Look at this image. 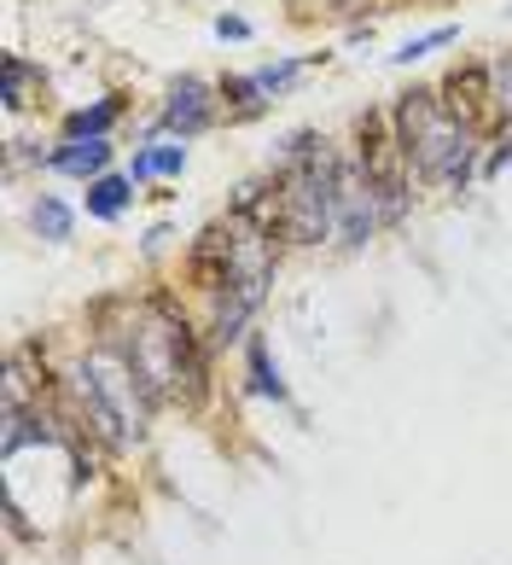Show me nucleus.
Segmentation results:
<instances>
[{
  "mask_svg": "<svg viewBox=\"0 0 512 565\" xmlns=\"http://www.w3.org/2000/svg\"><path fill=\"white\" fill-rule=\"evenodd\" d=\"M391 129H396V158L408 163V175L442 193H466L472 175L483 170V146L472 129H460L442 111L437 88H408L391 106Z\"/></svg>",
  "mask_w": 512,
  "mask_h": 565,
  "instance_id": "obj_1",
  "label": "nucleus"
},
{
  "mask_svg": "<svg viewBox=\"0 0 512 565\" xmlns=\"http://www.w3.org/2000/svg\"><path fill=\"white\" fill-rule=\"evenodd\" d=\"M64 408H71L111 455H135L146 444V420H152V408H146V396L128 380V367L99 344L64 373Z\"/></svg>",
  "mask_w": 512,
  "mask_h": 565,
  "instance_id": "obj_2",
  "label": "nucleus"
},
{
  "mask_svg": "<svg viewBox=\"0 0 512 565\" xmlns=\"http://www.w3.org/2000/svg\"><path fill=\"white\" fill-rule=\"evenodd\" d=\"M274 175V170H268ZM355 175L350 158L332 152V140L320 146L309 163L280 170V193H286V245H320L338 239V211H344V186Z\"/></svg>",
  "mask_w": 512,
  "mask_h": 565,
  "instance_id": "obj_3",
  "label": "nucleus"
},
{
  "mask_svg": "<svg viewBox=\"0 0 512 565\" xmlns=\"http://www.w3.org/2000/svg\"><path fill=\"white\" fill-rule=\"evenodd\" d=\"M216 117H222V94L210 88L204 76H175V82H169V94H163V106H158L152 129L175 135V140H199V135L216 129Z\"/></svg>",
  "mask_w": 512,
  "mask_h": 565,
  "instance_id": "obj_4",
  "label": "nucleus"
},
{
  "mask_svg": "<svg viewBox=\"0 0 512 565\" xmlns=\"http://www.w3.org/2000/svg\"><path fill=\"white\" fill-rule=\"evenodd\" d=\"M437 94H442V111L460 122V129H483V122H495V88H489V65H455L442 82H437Z\"/></svg>",
  "mask_w": 512,
  "mask_h": 565,
  "instance_id": "obj_5",
  "label": "nucleus"
},
{
  "mask_svg": "<svg viewBox=\"0 0 512 565\" xmlns=\"http://www.w3.org/2000/svg\"><path fill=\"white\" fill-rule=\"evenodd\" d=\"M263 303H268V286H227V291H216V309H210V327H204L210 350H227V344L250 339V321L263 316Z\"/></svg>",
  "mask_w": 512,
  "mask_h": 565,
  "instance_id": "obj_6",
  "label": "nucleus"
},
{
  "mask_svg": "<svg viewBox=\"0 0 512 565\" xmlns=\"http://www.w3.org/2000/svg\"><path fill=\"white\" fill-rule=\"evenodd\" d=\"M355 170L373 175L384 163H396V129H391V106H367L355 117Z\"/></svg>",
  "mask_w": 512,
  "mask_h": 565,
  "instance_id": "obj_7",
  "label": "nucleus"
},
{
  "mask_svg": "<svg viewBox=\"0 0 512 565\" xmlns=\"http://www.w3.org/2000/svg\"><path fill=\"white\" fill-rule=\"evenodd\" d=\"M367 193H373V204H378V222L384 227H402L408 222V211H414V175H408V163H384V170H373L367 175Z\"/></svg>",
  "mask_w": 512,
  "mask_h": 565,
  "instance_id": "obj_8",
  "label": "nucleus"
},
{
  "mask_svg": "<svg viewBox=\"0 0 512 565\" xmlns=\"http://www.w3.org/2000/svg\"><path fill=\"white\" fill-rule=\"evenodd\" d=\"M378 204H373V193H367V175H350V186H344V211H338V239H344V250H361L373 234H378Z\"/></svg>",
  "mask_w": 512,
  "mask_h": 565,
  "instance_id": "obj_9",
  "label": "nucleus"
},
{
  "mask_svg": "<svg viewBox=\"0 0 512 565\" xmlns=\"http://www.w3.org/2000/svg\"><path fill=\"white\" fill-rule=\"evenodd\" d=\"M245 391L250 396H263V403H280V408H297L291 403V385H286V373H280V362H274V350H268V339H245Z\"/></svg>",
  "mask_w": 512,
  "mask_h": 565,
  "instance_id": "obj_10",
  "label": "nucleus"
},
{
  "mask_svg": "<svg viewBox=\"0 0 512 565\" xmlns=\"http://www.w3.org/2000/svg\"><path fill=\"white\" fill-rule=\"evenodd\" d=\"M41 170L76 175V181H99V175H111V140H64L58 152H47Z\"/></svg>",
  "mask_w": 512,
  "mask_h": 565,
  "instance_id": "obj_11",
  "label": "nucleus"
},
{
  "mask_svg": "<svg viewBox=\"0 0 512 565\" xmlns=\"http://www.w3.org/2000/svg\"><path fill=\"white\" fill-rule=\"evenodd\" d=\"M216 94H222V111H227V122H256V117H268V88L256 82V71H233V76H222L216 82Z\"/></svg>",
  "mask_w": 512,
  "mask_h": 565,
  "instance_id": "obj_12",
  "label": "nucleus"
},
{
  "mask_svg": "<svg viewBox=\"0 0 512 565\" xmlns=\"http://www.w3.org/2000/svg\"><path fill=\"white\" fill-rule=\"evenodd\" d=\"M186 175V140H163V146H146V152H135V163H128V181H175Z\"/></svg>",
  "mask_w": 512,
  "mask_h": 565,
  "instance_id": "obj_13",
  "label": "nucleus"
},
{
  "mask_svg": "<svg viewBox=\"0 0 512 565\" xmlns=\"http://www.w3.org/2000/svg\"><path fill=\"white\" fill-rule=\"evenodd\" d=\"M128 106H122V94H111V99H99V106H82V111H71L64 117V140H105L117 129V117H122Z\"/></svg>",
  "mask_w": 512,
  "mask_h": 565,
  "instance_id": "obj_14",
  "label": "nucleus"
},
{
  "mask_svg": "<svg viewBox=\"0 0 512 565\" xmlns=\"http://www.w3.org/2000/svg\"><path fill=\"white\" fill-rule=\"evenodd\" d=\"M128 204H135V181H128V175H99V181H88L82 211H88L94 222H117Z\"/></svg>",
  "mask_w": 512,
  "mask_h": 565,
  "instance_id": "obj_15",
  "label": "nucleus"
},
{
  "mask_svg": "<svg viewBox=\"0 0 512 565\" xmlns=\"http://www.w3.org/2000/svg\"><path fill=\"white\" fill-rule=\"evenodd\" d=\"M30 88H41V71L30 65V58L7 53V58H0V106H7V111H24V106H30Z\"/></svg>",
  "mask_w": 512,
  "mask_h": 565,
  "instance_id": "obj_16",
  "label": "nucleus"
},
{
  "mask_svg": "<svg viewBox=\"0 0 512 565\" xmlns=\"http://www.w3.org/2000/svg\"><path fill=\"white\" fill-rule=\"evenodd\" d=\"M30 222H35V234L47 239V245H64V239H71V227H76V211H71L64 199L41 193V199L30 204Z\"/></svg>",
  "mask_w": 512,
  "mask_h": 565,
  "instance_id": "obj_17",
  "label": "nucleus"
},
{
  "mask_svg": "<svg viewBox=\"0 0 512 565\" xmlns=\"http://www.w3.org/2000/svg\"><path fill=\"white\" fill-rule=\"evenodd\" d=\"M332 53H303V58H274V65H263L256 71V82L268 88V99H280V94H291L297 88V76H303L309 65H327Z\"/></svg>",
  "mask_w": 512,
  "mask_h": 565,
  "instance_id": "obj_18",
  "label": "nucleus"
},
{
  "mask_svg": "<svg viewBox=\"0 0 512 565\" xmlns=\"http://www.w3.org/2000/svg\"><path fill=\"white\" fill-rule=\"evenodd\" d=\"M460 30L455 24H437V30H425V35H414V41H402V47L391 53V65H419L425 53H437V47H448V41H455Z\"/></svg>",
  "mask_w": 512,
  "mask_h": 565,
  "instance_id": "obj_19",
  "label": "nucleus"
},
{
  "mask_svg": "<svg viewBox=\"0 0 512 565\" xmlns=\"http://www.w3.org/2000/svg\"><path fill=\"white\" fill-rule=\"evenodd\" d=\"M512 163V129H495V146L483 152V175H501Z\"/></svg>",
  "mask_w": 512,
  "mask_h": 565,
  "instance_id": "obj_20",
  "label": "nucleus"
},
{
  "mask_svg": "<svg viewBox=\"0 0 512 565\" xmlns=\"http://www.w3.org/2000/svg\"><path fill=\"white\" fill-rule=\"evenodd\" d=\"M216 35H222V41H245V35H250V24H245L239 12H222V18H216Z\"/></svg>",
  "mask_w": 512,
  "mask_h": 565,
  "instance_id": "obj_21",
  "label": "nucleus"
},
{
  "mask_svg": "<svg viewBox=\"0 0 512 565\" xmlns=\"http://www.w3.org/2000/svg\"><path fill=\"white\" fill-rule=\"evenodd\" d=\"M332 7H355V0H332Z\"/></svg>",
  "mask_w": 512,
  "mask_h": 565,
  "instance_id": "obj_22",
  "label": "nucleus"
}]
</instances>
